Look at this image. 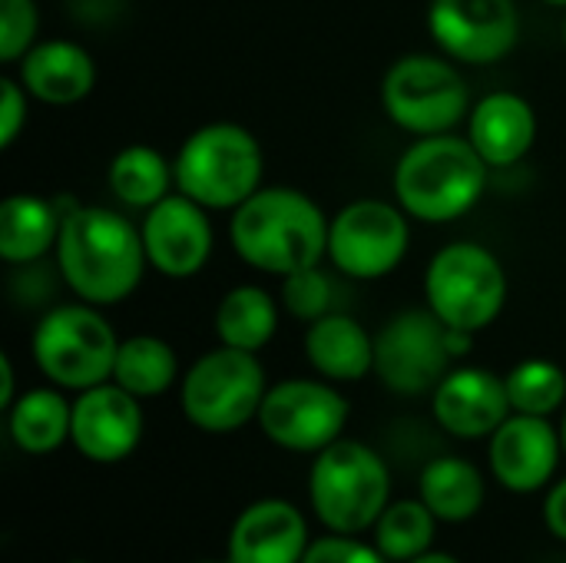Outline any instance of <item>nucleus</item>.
Returning <instances> with one entry per match:
<instances>
[{"instance_id":"obj_39","label":"nucleus","mask_w":566,"mask_h":563,"mask_svg":"<svg viewBox=\"0 0 566 563\" xmlns=\"http://www.w3.org/2000/svg\"><path fill=\"white\" fill-rule=\"evenodd\" d=\"M564 50H566V13H564Z\"/></svg>"},{"instance_id":"obj_13","label":"nucleus","mask_w":566,"mask_h":563,"mask_svg":"<svg viewBox=\"0 0 566 563\" xmlns=\"http://www.w3.org/2000/svg\"><path fill=\"white\" fill-rule=\"evenodd\" d=\"M428 33L454 63L494 66L521 40V10L517 0H431Z\"/></svg>"},{"instance_id":"obj_27","label":"nucleus","mask_w":566,"mask_h":563,"mask_svg":"<svg viewBox=\"0 0 566 563\" xmlns=\"http://www.w3.org/2000/svg\"><path fill=\"white\" fill-rule=\"evenodd\" d=\"M113 382L119 388H126L129 395H136L139 402L143 398H159L179 382V355L159 335L139 332V335L119 338Z\"/></svg>"},{"instance_id":"obj_24","label":"nucleus","mask_w":566,"mask_h":563,"mask_svg":"<svg viewBox=\"0 0 566 563\" xmlns=\"http://www.w3.org/2000/svg\"><path fill=\"white\" fill-rule=\"evenodd\" d=\"M73 428V402L63 398V392L53 388H30L17 395V402L7 408V431L10 441L23 455H53L70 441Z\"/></svg>"},{"instance_id":"obj_23","label":"nucleus","mask_w":566,"mask_h":563,"mask_svg":"<svg viewBox=\"0 0 566 563\" xmlns=\"http://www.w3.org/2000/svg\"><path fill=\"white\" fill-rule=\"evenodd\" d=\"M282 322V302L255 282H242L222 292L212 325L219 345L242 348V352H262L272 345Z\"/></svg>"},{"instance_id":"obj_7","label":"nucleus","mask_w":566,"mask_h":563,"mask_svg":"<svg viewBox=\"0 0 566 563\" xmlns=\"http://www.w3.org/2000/svg\"><path fill=\"white\" fill-rule=\"evenodd\" d=\"M511 295L507 269L494 249L484 242H448L424 269V305L448 325L461 332L491 329Z\"/></svg>"},{"instance_id":"obj_20","label":"nucleus","mask_w":566,"mask_h":563,"mask_svg":"<svg viewBox=\"0 0 566 563\" xmlns=\"http://www.w3.org/2000/svg\"><path fill=\"white\" fill-rule=\"evenodd\" d=\"M537 129L541 123L534 103L514 90L484 93L468 116V139L491 169H507L521 163L534 149Z\"/></svg>"},{"instance_id":"obj_10","label":"nucleus","mask_w":566,"mask_h":563,"mask_svg":"<svg viewBox=\"0 0 566 563\" xmlns=\"http://www.w3.org/2000/svg\"><path fill=\"white\" fill-rule=\"evenodd\" d=\"M411 216L388 199H352L328 219V262L352 282H378L401 269Z\"/></svg>"},{"instance_id":"obj_11","label":"nucleus","mask_w":566,"mask_h":563,"mask_svg":"<svg viewBox=\"0 0 566 563\" xmlns=\"http://www.w3.org/2000/svg\"><path fill=\"white\" fill-rule=\"evenodd\" d=\"M352 405L325 378H285L269 385L259 408L262 435L295 455H318L345 435Z\"/></svg>"},{"instance_id":"obj_2","label":"nucleus","mask_w":566,"mask_h":563,"mask_svg":"<svg viewBox=\"0 0 566 563\" xmlns=\"http://www.w3.org/2000/svg\"><path fill=\"white\" fill-rule=\"evenodd\" d=\"M325 209L295 186H262L229 212L232 252L255 272L285 279L328 256Z\"/></svg>"},{"instance_id":"obj_30","label":"nucleus","mask_w":566,"mask_h":563,"mask_svg":"<svg viewBox=\"0 0 566 563\" xmlns=\"http://www.w3.org/2000/svg\"><path fill=\"white\" fill-rule=\"evenodd\" d=\"M282 309L305 325L335 312V285H332L328 272L322 265H312V269L285 275L282 279Z\"/></svg>"},{"instance_id":"obj_15","label":"nucleus","mask_w":566,"mask_h":563,"mask_svg":"<svg viewBox=\"0 0 566 563\" xmlns=\"http://www.w3.org/2000/svg\"><path fill=\"white\" fill-rule=\"evenodd\" d=\"M143 405L116 382L76 392L70 445L93 465L126 461L143 441Z\"/></svg>"},{"instance_id":"obj_4","label":"nucleus","mask_w":566,"mask_h":563,"mask_svg":"<svg viewBox=\"0 0 566 563\" xmlns=\"http://www.w3.org/2000/svg\"><path fill=\"white\" fill-rule=\"evenodd\" d=\"M176 189L209 212H232L265 183V149L259 136L229 119L192 129L176 159Z\"/></svg>"},{"instance_id":"obj_5","label":"nucleus","mask_w":566,"mask_h":563,"mask_svg":"<svg viewBox=\"0 0 566 563\" xmlns=\"http://www.w3.org/2000/svg\"><path fill=\"white\" fill-rule=\"evenodd\" d=\"M308 498L325 531L358 538L375 531L378 518L391 504V471L365 441L338 438L315 455L308 471Z\"/></svg>"},{"instance_id":"obj_34","label":"nucleus","mask_w":566,"mask_h":563,"mask_svg":"<svg viewBox=\"0 0 566 563\" xmlns=\"http://www.w3.org/2000/svg\"><path fill=\"white\" fill-rule=\"evenodd\" d=\"M544 524L557 541L566 544V478L557 481L544 498Z\"/></svg>"},{"instance_id":"obj_12","label":"nucleus","mask_w":566,"mask_h":563,"mask_svg":"<svg viewBox=\"0 0 566 563\" xmlns=\"http://www.w3.org/2000/svg\"><path fill=\"white\" fill-rule=\"evenodd\" d=\"M448 325L424 305L391 315L375 335V375L405 398L431 395L451 372Z\"/></svg>"},{"instance_id":"obj_38","label":"nucleus","mask_w":566,"mask_h":563,"mask_svg":"<svg viewBox=\"0 0 566 563\" xmlns=\"http://www.w3.org/2000/svg\"><path fill=\"white\" fill-rule=\"evenodd\" d=\"M560 441H564V455H566V408H564V418H560Z\"/></svg>"},{"instance_id":"obj_16","label":"nucleus","mask_w":566,"mask_h":563,"mask_svg":"<svg viewBox=\"0 0 566 563\" xmlns=\"http://www.w3.org/2000/svg\"><path fill=\"white\" fill-rule=\"evenodd\" d=\"M488 441H491L488 445L491 475L511 494L544 491L554 481L564 455L560 428H554L551 418H537V415L514 411Z\"/></svg>"},{"instance_id":"obj_18","label":"nucleus","mask_w":566,"mask_h":563,"mask_svg":"<svg viewBox=\"0 0 566 563\" xmlns=\"http://www.w3.org/2000/svg\"><path fill=\"white\" fill-rule=\"evenodd\" d=\"M308 524L289 501L265 498L249 504L226 541L229 563H302L308 551Z\"/></svg>"},{"instance_id":"obj_1","label":"nucleus","mask_w":566,"mask_h":563,"mask_svg":"<svg viewBox=\"0 0 566 563\" xmlns=\"http://www.w3.org/2000/svg\"><path fill=\"white\" fill-rule=\"evenodd\" d=\"M53 259L63 285L99 309L126 302L149 269L143 232L129 216L80 202L63 212Z\"/></svg>"},{"instance_id":"obj_26","label":"nucleus","mask_w":566,"mask_h":563,"mask_svg":"<svg viewBox=\"0 0 566 563\" xmlns=\"http://www.w3.org/2000/svg\"><path fill=\"white\" fill-rule=\"evenodd\" d=\"M109 192L129 209H153L159 199L176 192V166L149 143L123 146L106 169Z\"/></svg>"},{"instance_id":"obj_35","label":"nucleus","mask_w":566,"mask_h":563,"mask_svg":"<svg viewBox=\"0 0 566 563\" xmlns=\"http://www.w3.org/2000/svg\"><path fill=\"white\" fill-rule=\"evenodd\" d=\"M17 402V372H13V358L7 352H0V408L7 411Z\"/></svg>"},{"instance_id":"obj_3","label":"nucleus","mask_w":566,"mask_h":563,"mask_svg":"<svg viewBox=\"0 0 566 563\" xmlns=\"http://www.w3.org/2000/svg\"><path fill=\"white\" fill-rule=\"evenodd\" d=\"M491 166L468 136H418L395 163V202L424 226H448L468 216L488 186Z\"/></svg>"},{"instance_id":"obj_31","label":"nucleus","mask_w":566,"mask_h":563,"mask_svg":"<svg viewBox=\"0 0 566 563\" xmlns=\"http://www.w3.org/2000/svg\"><path fill=\"white\" fill-rule=\"evenodd\" d=\"M40 37L36 0H0V60L17 63Z\"/></svg>"},{"instance_id":"obj_37","label":"nucleus","mask_w":566,"mask_h":563,"mask_svg":"<svg viewBox=\"0 0 566 563\" xmlns=\"http://www.w3.org/2000/svg\"><path fill=\"white\" fill-rule=\"evenodd\" d=\"M541 3H547V7H554V10H566V0H541Z\"/></svg>"},{"instance_id":"obj_25","label":"nucleus","mask_w":566,"mask_h":563,"mask_svg":"<svg viewBox=\"0 0 566 563\" xmlns=\"http://www.w3.org/2000/svg\"><path fill=\"white\" fill-rule=\"evenodd\" d=\"M484 475L474 461L441 455L424 465L418 478V498L444 524H468L484 508Z\"/></svg>"},{"instance_id":"obj_9","label":"nucleus","mask_w":566,"mask_h":563,"mask_svg":"<svg viewBox=\"0 0 566 563\" xmlns=\"http://www.w3.org/2000/svg\"><path fill=\"white\" fill-rule=\"evenodd\" d=\"M269 378L255 352L219 345L199 355L179 385V408L186 421L206 435H232L259 421Z\"/></svg>"},{"instance_id":"obj_8","label":"nucleus","mask_w":566,"mask_h":563,"mask_svg":"<svg viewBox=\"0 0 566 563\" xmlns=\"http://www.w3.org/2000/svg\"><path fill=\"white\" fill-rule=\"evenodd\" d=\"M471 86L444 53H405L381 80L385 116L411 136L454 133L471 116Z\"/></svg>"},{"instance_id":"obj_41","label":"nucleus","mask_w":566,"mask_h":563,"mask_svg":"<svg viewBox=\"0 0 566 563\" xmlns=\"http://www.w3.org/2000/svg\"><path fill=\"white\" fill-rule=\"evenodd\" d=\"M73 563H83V561H73Z\"/></svg>"},{"instance_id":"obj_28","label":"nucleus","mask_w":566,"mask_h":563,"mask_svg":"<svg viewBox=\"0 0 566 563\" xmlns=\"http://www.w3.org/2000/svg\"><path fill=\"white\" fill-rule=\"evenodd\" d=\"M438 534V518L428 504L418 501H391L375 524V548L391 563H408L431 551Z\"/></svg>"},{"instance_id":"obj_19","label":"nucleus","mask_w":566,"mask_h":563,"mask_svg":"<svg viewBox=\"0 0 566 563\" xmlns=\"http://www.w3.org/2000/svg\"><path fill=\"white\" fill-rule=\"evenodd\" d=\"M17 80L36 103L76 106L96 86V60L76 40H66V37L36 40L17 60Z\"/></svg>"},{"instance_id":"obj_17","label":"nucleus","mask_w":566,"mask_h":563,"mask_svg":"<svg viewBox=\"0 0 566 563\" xmlns=\"http://www.w3.org/2000/svg\"><path fill=\"white\" fill-rule=\"evenodd\" d=\"M431 415L434 421L461 441L491 438L511 415L507 385L497 372L481 365L451 368L441 385L431 392Z\"/></svg>"},{"instance_id":"obj_29","label":"nucleus","mask_w":566,"mask_h":563,"mask_svg":"<svg viewBox=\"0 0 566 563\" xmlns=\"http://www.w3.org/2000/svg\"><path fill=\"white\" fill-rule=\"evenodd\" d=\"M507 398L517 415L551 418L566 408V372L551 358H524L507 375Z\"/></svg>"},{"instance_id":"obj_14","label":"nucleus","mask_w":566,"mask_h":563,"mask_svg":"<svg viewBox=\"0 0 566 563\" xmlns=\"http://www.w3.org/2000/svg\"><path fill=\"white\" fill-rule=\"evenodd\" d=\"M139 232L149 269L172 282L196 279L216 252V229L209 209L179 189L143 212Z\"/></svg>"},{"instance_id":"obj_21","label":"nucleus","mask_w":566,"mask_h":563,"mask_svg":"<svg viewBox=\"0 0 566 563\" xmlns=\"http://www.w3.org/2000/svg\"><path fill=\"white\" fill-rule=\"evenodd\" d=\"M305 362L332 385H355L375 375V335L345 312H328L305 329Z\"/></svg>"},{"instance_id":"obj_6","label":"nucleus","mask_w":566,"mask_h":563,"mask_svg":"<svg viewBox=\"0 0 566 563\" xmlns=\"http://www.w3.org/2000/svg\"><path fill=\"white\" fill-rule=\"evenodd\" d=\"M119 335L99 305L83 299L60 302L40 315L30 335V355L40 375L66 392H86L113 382Z\"/></svg>"},{"instance_id":"obj_33","label":"nucleus","mask_w":566,"mask_h":563,"mask_svg":"<svg viewBox=\"0 0 566 563\" xmlns=\"http://www.w3.org/2000/svg\"><path fill=\"white\" fill-rule=\"evenodd\" d=\"M30 119V93L17 76L0 80V149H10Z\"/></svg>"},{"instance_id":"obj_22","label":"nucleus","mask_w":566,"mask_h":563,"mask_svg":"<svg viewBox=\"0 0 566 563\" xmlns=\"http://www.w3.org/2000/svg\"><path fill=\"white\" fill-rule=\"evenodd\" d=\"M63 212L56 199L36 192H10L0 202V259L10 269L36 265L46 259L63 229Z\"/></svg>"},{"instance_id":"obj_36","label":"nucleus","mask_w":566,"mask_h":563,"mask_svg":"<svg viewBox=\"0 0 566 563\" xmlns=\"http://www.w3.org/2000/svg\"><path fill=\"white\" fill-rule=\"evenodd\" d=\"M408 563H461L458 557H451V554H441V551H428V554H421V557H415V561Z\"/></svg>"},{"instance_id":"obj_32","label":"nucleus","mask_w":566,"mask_h":563,"mask_svg":"<svg viewBox=\"0 0 566 563\" xmlns=\"http://www.w3.org/2000/svg\"><path fill=\"white\" fill-rule=\"evenodd\" d=\"M302 563H391L375 544L358 541L355 534H332L308 544Z\"/></svg>"},{"instance_id":"obj_40","label":"nucleus","mask_w":566,"mask_h":563,"mask_svg":"<svg viewBox=\"0 0 566 563\" xmlns=\"http://www.w3.org/2000/svg\"><path fill=\"white\" fill-rule=\"evenodd\" d=\"M199 563H219V561H199ZM226 563H229V561H226Z\"/></svg>"}]
</instances>
